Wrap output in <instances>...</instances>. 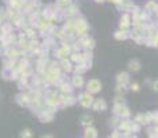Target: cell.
<instances>
[{
	"label": "cell",
	"instance_id": "5",
	"mask_svg": "<svg viewBox=\"0 0 158 138\" xmlns=\"http://www.w3.org/2000/svg\"><path fill=\"white\" fill-rule=\"evenodd\" d=\"M120 80H122V82H127V75H120Z\"/></svg>",
	"mask_w": 158,
	"mask_h": 138
},
{
	"label": "cell",
	"instance_id": "2",
	"mask_svg": "<svg viewBox=\"0 0 158 138\" xmlns=\"http://www.w3.org/2000/svg\"><path fill=\"white\" fill-rule=\"evenodd\" d=\"M89 84H91V87H92V89H91V90H92V91H96V90H98L99 83H98V82H96V80H92ZM89 84H88V86H89Z\"/></svg>",
	"mask_w": 158,
	"mask_h": 138
},
{
	"label": "cell",
	"instance_id": "6",
	"mask_svg": "<svg viewBox=\"0 0 158 138\" xmlns=\"http://www.w3.org/2000/svg\"><path fill=\"white\" fill-rule=\"evenodd\" d=\"M41 138H52L51 136H44V137H41Z\"/></svg>",
	"mask_w": 158,
	"mask_h": 138
},
{
	"label": "cell",
	"instance_id": "3",
	"mask_svg": "<svg viewBox=\"0 0 158 138\" xmlns=\"http://www.w3.org/2000/svg\"><path fill=\"white\" fill-rule=\"evenodd\" d=\"M30 137H32V134H30V131L29 130L22 131V138H30Z\"/></svg>",
	"mask_w": 158,
	"mask_h": 138
},
{
	"label": "cell",
	"instance_id": "4",
	"mask_svg": "<svg viewBox=\"0 0 158 138\" xmlns=\"http://www.w3.org/2000/svg\"><path fill=\"white\" fill-rule=\"evenodd\" d=\"M129 65H131V66H129L131 69H135V70H136V69H139V66H137V62H131Z\"/></svg>",
	"mask_w": 158,
	"mask_h": 138
},
{
	"label": "cell",
	"instance_id": "7",
	"mask_svg": "<svg viewBox=\"0 0 158 138\" xmlns=\"http://www.w3.org/2000/svg\"><path fill=\"white\" fill-rule=\"evenodd\" d=\"M135 138H136V137H135Z\"/></svg>",
	"mask_w": 158,
	"mask_h": 138
},
{
	"label": "cell",
	"instance_id": "1",
	"mask_svg": "<svg viewBox=\"0 0 158 138\" xmlns=\"http://www.w3.org/2000/svg\"><path fill=\"white\" fill-rule=\"evenodd\" d=\"M85 137H87V138H96V131L93 130V128H87Z\"/></svg>",
	"mask_w": 158,
	"mask_h": 138
}]
</instances>
